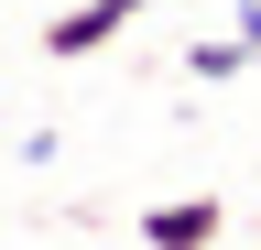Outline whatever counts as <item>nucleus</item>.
I'll use <instances>...</instances> for the list:
<instances>
[{
  "label": "nucleus",
  "mask_w": 261,
  "mask_h": 250,
  "mask_svg": "<svg viewBox=\"0 0 261 250\" xmlns=\"http://www.w3.org/2000/svg\"><path fill=\"white\" fill-rule=\"evenodd\" d=\"M228 33H240V44L261 54V0H240V22H228Z\"/></svg>",
  "instance_id": "20e7f679"
},
{
  "label": "nucleus",
  "mask_w": 261,
  "mask_h": 250,
  "mask_svg": "<svg viewBox=\"0 0 261 250\" xmlns=\"http://www.w3.org/2000/svg\"><path fill=\"white\" fill-rule=\"evenodd\" d=\"M142 11H152V0H76V11H55V22H44V54H55V66H76V54H109Z\"/></svg>",
  "instance_id": "f257e3e1"
},
{
  "label": "nucleus",
  "mask_w": 261,
  "mask_h": 250,
  "mask_svg": "<svg viewBox=\"0 0 261 250\" xmlns=\"http://www.w3.org/2000/svg\"><path fill=\"white\" fill-rule=\"evenodd\" d=\"M240 66H261L240 33H207V44H185V76H196V87H218V76H240Z\"/></svg>",
  "instance_id": "7ed1b4c3"
},
{
  "label": "nucleus",
  "mask_w": 261,
  "mask_h": 250,
  "mask_svg": "<svg viewBox=\"0 0 261 250\" xmlns=\"http://www.w3.org/2000/svg\"><path fill=\"white\" fill-rule=\"evenodd\" d=\"M228 239V196H163L142 217V250H218Z\"/></svg>",
  "instance_id": "f03ea898"
}]
</instances>
